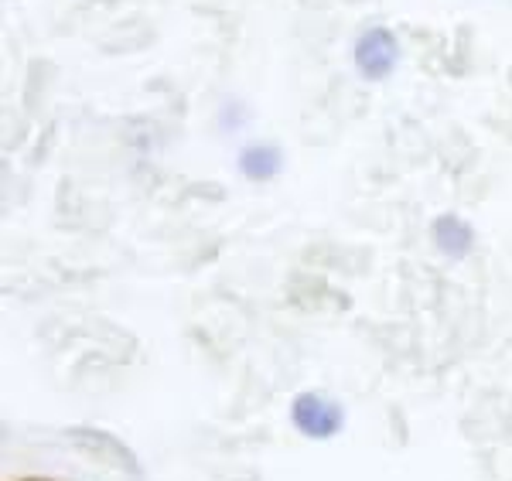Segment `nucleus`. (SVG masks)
I'll return each mask as SVG.
<instances>
[{
    "label": "nucleus",
    "instance_id": "6",
    "mask_svg": "<svg viewBox=\"0 0 512 481\" xmlns=\"http://www.w3.org/2000/svg\"><path fill=\"white\" fill-rule=\"evenodd\" d=\"M14 481H59V478H45V475H24V478H14Z\"/></svg>",
    "mask_w": 512,
    "mask_h": 481
},
{
    "label": "nucleus",
    "instance_id": "3",
    "mask_svg": "<svg viewBox=\"0 0 512 481\" xmlns=\"http://www.w3.org/2000/svg\"><path fill=\"white\" fill-rule=\"evenodd\" d=\"M396 58H400V45L386 28H369L355 41V65L366 79H386L396 69Z\"/></svg>",
    "mask_w": 512,
    "mask_h": 481
},
{
    "label": "nucleus",
    "instance_id": "2",
    "mask_svg": "<svg viewBox=\"0 0 512 481\" xmlns=\"http://www.w3.org/2000/svg\"><path fill=\"white\" fill-rule=\"evenodd\" d=\"M65 437H69V441L76 444L79 451H86L89 458H96L99 464H110V468L123 471V475H137V471H140L137 454L130 451V447L123 444L117 434H110V430L69 427V430H65Z\"/></svg>",
    "mask_w": 512,
    "mask_h": 481
},
{
    "label": "nucleus",
    "instance_id": "5",
    "mask_svg": "<svg viewBox=\"0 0 512 481\" xmlns=\"http://www.w3.org/2000/svg\"><path fill=\"white\" fill-rule=\"evenodd\" d=\"M239 171H243L246 178H253V181L274 178V174L280 171V151H277V147H267V144L246 147V151L239 154Z\"/></svg>",
    "mask_w": 512,
    "mask_h": 481
},
{
    "label": "nucleus",
    "instance_id": "4",
    "mask_svg": "<svg viewBox=\"0 0 512 481\" xmlns=\"http://www.w3.org/2000/svg\"><path fill=\"white\" fill-rule=\"evenodd\" d=\"M434 243H437V250H441V253H448V256L458 260V256L472 253L475 229L468 226L461 215L444 212V215H437V219H434Z\"/></svg>",
    "mask_w": 512,
    "mask_h": 481
},
{
    "label": "nucleus",
    "instance_id": "1",
    "mask_svg": "<svg viewBox=\"0 0 512 481\" xmlns=\"http://www.w3.org/2000/svg\"><path fill=\"white\" fill-rule=\"evenodd\" d=\"M291 424L311 441H328L345 427V410L342 403L321 393H297L291 403Z\"/></svg>",
    "mask_w": 512,
    "mask_h": 481
}]
</instances>
